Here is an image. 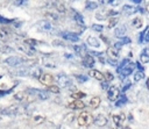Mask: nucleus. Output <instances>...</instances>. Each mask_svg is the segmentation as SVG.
Returning a JSON list of instances; mask_svg holds the SVG:
<instances>
[{
  "label": "nucleus",
  "mask_w": 149,
  "mask_h": 129,
  "mask_svg": "<svg viewBox=\"0 0 149 129\" xmlns=\"http://www.w3.org/2000/svg\"><path fill=\"white\" fill-rule=\"evenodd\" d=\"M1 78H2V76H0V79H1ZM13 91H14V87H10L9 89H1V88H0V98H3L5 95L12 93Z\"/></svg>",
  "instance_id": "obj_36"
},
{
  "label": "nucleus",
  "mask_w": 149,
  "mask_h": 129,
  "mask_svg": "<svg viewBox=\"0 0 149 129\" xmlns=\"http://www.w3.org/2000/svg\"><path fill=\"white\" fill-rule=\"evenodd\" d=\"M125 120H126V115H125L123 113L113 115V122H114V124H115L118 128L122 127V122H123Z\"/></svg>",
  "instance_id": "obj_15"
},
{
  "label": "nucleus",
  "mask_w": 149,
  "mask_h": 129,
  "mask_svg": "<svg viewBox=\"0 0 149 129\" xmlns=\"http://www.w3.org/2000/svg\"><path fill=\"white\" fill-rule=\"evenodd\" d=\"M118 24V19L116 17H111L108 22V28H114Z\"/></svg>",
  "instance_id": "obj_39"
},
{
  "label": "nucleus",
  "mask_w": 149,
  "mask_h": 129,
  "mask_svg": "<svg viewBox=\"0 0 149 129\" xmlns=\"http://www.w3.org/2000/svg\"><path fill=\"white\" fill-rule=\"evenodd\" d=\"M132 1H133L134 3H136V5H139V3H141L143 0H132Z\"/></svg>",
  "instance_id": "obj_58"
},
{
  "label": "nucleus",
  "mask_w": 149,
  "mask_h": 129,
  "mask_svg": "<svg viewBox=\"0 0 149 129\" xmlns=\"http://www.w3.org/2000/svg\"><path fill=\"white\" fill-rule=\"evenodd\" d=\"M74 78H76L77 81H79V83H86V81L88 80V77L85 76V74H76Z\"/></svg>",
  "instance_id": "obj_35"
},
{
  "label": "nucleus",
  "mask_w": 149,
  "mask_h": 129,
  "mask_svg": "<svg viewBox=\"0 0 149 129\" xmlns=\"http://www.w3.org/2000/svg\"><path fill=\"white\" fill-rule=\"evenodd\" d=\"M107 62L111 64V65H113V66H115V65H118V60L116 59H114V58H107Z\"/></svg>",
  "instance_id": "obj_50"
},
{
  "label": "nucleus",
  "mask_w": 149,
  "mask_h": 129,
  "mask_svg": "<svg viewBox=\"0 0 149 129\" xmlns=\"http://www.w3.org/2000/svg\"><path fill=\"white\" fill-rule=\"evenodd\" d=\"M42 69L38 66H34V67H28V76L33 77V78H40L42 76Z\"/></svg>",
  "instance_id": "obj_12"
},
{
  "label": "nucleus",
  "mask_w": 149,
  "mask_h": 129,
  "mask_svg": "<svg viewBox=\"0 0 149 129\" xmlns=\"http://www.w3.org/2000/svg\"><path fill=\"white\" fill-rule=\"evenodd\" d=\"M37 29L41 31V33H47V31H50L52 29V26H51V22L47 19V20H41L37 22L36 24Z\"/></svg>",
  "instance_id": "obj_9"
},
{
  "label": "nucleus",
  "mask_w": 149,
  "mask_h": 129,
  "mask_svg": "<svg viewBox=\"0 0 149 129\" xmlns=\"http://www.w3.org/2000/svg\"><path fill=\"white\" fill-rule=\"evenodd\" d=\"M72 13H73V19H74V22H77L79 26L81 27H85V21H84V17L80 13H78L77 10L72 9Z\"/></svg>",
  "instance_id": "obj_19"
},
{
  "label": "nucleus",
  "mask_w": 149,
  "mask_h": 129,
  "mask_svg": "<svg viewBox=\"0 0 149 129\" xmlns=\"http://www.w3.org/2000/svg\"><path fill=\"white\" fill-rule=\"evenodd\" d=\"M28 112V106L27 105H17V106H9L6 108L0 109V114L5 116H17V115H23L27 114Z\"/></svg>",
  "instance_id": "obj_1"
},
{
  "label": "nucleus",
  "mask_w": 149,
  "mask_h": 129,
  "mask_svg": "<svg viewBox=\"0 0 149 129\" xmlns=\"http://www.w3.org/2000/svg\"><path fill=\"white\" fill-rule=\"evenodd\" d=\"M132 24L136 28V29H139V28H141L142 26H143V22H142V19L141 17H135V19H133V21H132Z\"/></svg>",
  "instance_id": "obj_31"
},
{
  "label": "nucleus",
  "mask_w": 149,
  "mask_h": 129,
  "mask_svg": "<svg viewBox=\"0 0 149 129\" xmlns=\"http://www.w3.org/2000/svg\"><path fill=\"white\" fill-rule=\"evenodd\" d=\"M92 29L94 30V31H97V33H102V30H104V26H101V24H92Z\"/></svg>",
  "instance_id": "obj_40"
},
{
  "label": "nucleus",
  "mask_w": 149,
  "mask_h": 129,
  "mask_svg": "<svg viewBox=\"0 0 149 129\" xmlns=\"http://www.w3.org/2000/svg\"><path fill=\"white\" fill-rule=\"evenodd\" d=\"M146 86H147V88L149 89V78L147 79V81H146Z\"/></svg>",
  "instance_id": "obj_59"
},
{
  "label": "nucleus",
  "mask_w": 149,
  "mask_h": 129,
  "mask_svg": "<svg viewBox=\"0 0 149 129\" xmlns=\"http://www.w3.org/2000/svg\"><path fill=\"white\" fill-rule=\"evenodd\" d=\"M12 1L15 6H24L28 2V0H12Z\"/></svg>",
  "instance_id": "obj_45"
},
{
  "label": "nucleus",
  "mask_w": 149,
  "mask_h": 129,
  "mask_svg": "<svg viewBox=\"0 0 149 129\" xmlns=\"http://www.w3.org/2000/svg\"><path fill=\"white\" fill-rule=\"evenodd\" d=\"M100 98L99 96H93L91 100H90V106L94 109V108H97V107H99V105H100Z\"/></svg>",
  "instance_id": "obj_29"
},
{
  "label": "nucleus",
  "mask_w": 149,
  "mask_h": 129,
  "mask_svg": "<svg viewBox=\"0 0 149 129\" xmlns=\"http://www.w3.org/2000/svg\"><path fill=\"white\" fill-rule=\"evenodd\" d=\"M107 55H108L109 58H114V59H116L118 56H119V49H116V48L113 45V46H111V48L107 49Z\"/></svg>",
  "instance_id": "obj_23"
},
{
  "label": "nucleus",
  "mask_w": 149,
  "mask_h": 129,
  "mask_svg": "<svg viewBox=\"0 0 149 129\" xmlns=\"http://www.w3.org/2000/svg\"><path fill=\"white\" fill-rule=\"evenodd\" d=\"M61 36L65 40V41H70V42H78L79 41V35L78 34H74V33H71V31H65V33H61Z\"/></svg>",
  "instance_id": "obj_10"
},
{
  "label": "nucleus",
  "mask_w": 149,
  "mask_h": 129,
  "mask_svg": "<svg viewBox=\"0 0 149 129\" xmlns=\"http://www.w3.org/2000/svg\"><path fill=\"white\" fill-rule=\"evenodd\" d=\"M105 78H106V80L112 81V80L114 79V76H113L111 72H106V73H105Z\"/></svg>",
  "instance_id": "obj_48"
},
{
  "label": "nucleus",
  "mask_w": 149,
  "mask_h": 129,
  "mask_svg": "<svg viewBox=\"0 0 149 129\" xmlns=\"http://www.w3.org/2000/svg\"><path fill=\"white\" fill-rule=\"evenodd\" d=\"M45 17H47V19H50V20H52V21H57V20L59 19L57 13H51V12H47V13H45Z\"/></svg>",
  "instance_id": "obj_34"
},
{
  "label": "nucleus",
  "mask_w": 149,
  "mask_h": 129,
  "mask_svg": "<svg viewBox=\"0 0 149 129\" xmlns=\"http://www.w3.org/2000/svg\"><path fill=\"white\" fill-rule=\"evenodd\" d=\"M136 67H137L140 71H146V67H144L140 62H136Z\"/></svg>",
  "instance_id": "obj_52"
},
{
  "label": "nucleus",
  "mask_w": 149,
  "mask_h": 129,
  "mask_svg": "<svg viewBox=\"0 0 149 129\" xmlns=\"http://www.w3.org/2000/svg\"><path fill=\"white\" fill-rule=\"evenodd\" d=\"M72 49L74 50V52H76L77 55H81L83 51H86V46H85L84 44H83V45H73Z\"/></svg>",
  "instance_id": "obj_32"
},
{
  "label": "nucleus",
  "mask_w": 149,
  "mask_h": 129,
  "mask_svg": "<svg viewBox=\"0 0 149 129\" xmlns=\"http://www.w3.org/2000/svg\"><path fill=\"white\" fill-rule=\"evenodd\" d=\"M120 96V89L116 86H109L107 89V98L109 101H116Z\"/></svg>",
  "instance_id": "obj_8"
},
{
  "label": "nucleus",
  "mask_w": 149,
  "mask_h": 129,
  "mask_svg": "<svg viewBox=\"0 0 149 129\" xmlns=\"http://www.w3.org/2000/svg\"><path fill=\"white\" fill-rule=\"evenodd\" d=\"M40 79V81L43 84V85H51L52 83H54V80H55V78L50 74V73H42V76L38 78Z\"/></svg>",
  "instance_id": "obj_13"
},
{
  "label": "nucleus",
  "mask_w": 149,
  "mask_h": 129,
  "mask_svg": "<svg viewBox=\"0 0 149 129\" xmlns=\"http://www.w3.org/2000/svg\"><path fill=\"white\" fill-rule=\"evenodd\" d=\"M51 59H43V64L47 66V67H56V63H51L50 62Z\"/></svg>",
  "instance_id": "obj_42"
},
{
  "label": "nucleus",
  "mask_w": 149,
  "mask_h": 129,
  "mask_svg": "<svg viewBox=\"0 0 149 129\" xmlns=\"http://www.w3.org/2000/svg\"><path fill=\"white\" fill-rule=\"evenodd\" d=\"M73 120H74V115H73V113H69V114L65 115V122L71 123Z\"/></svg>",
  "instance_id": "obj_43"
},
{
  "label": "nucleus",
  "mask_w": 149,
  "mask_h": 129,
  "mask_svg": "<svg viewBox=\"0 0 149 129\" xmlns=\"http://www.w3.org/2000/svg\"><path fill=\"white\" fill-rule=\"evenodd\" d=\"M120 42H121V44L122 45H125V44H129L130 42H132V40L129 38V37H121V40H120Z\"/></svg>",
  "instance_id": "obj_46"
},
{
  "label": "nucleus",
  "mask_w": 149,
  "mask_h": 129,
  "mask_svg": "<svg viewBox=\"0 0 149 129\" xmlns=\"http://www.w3.org/2000/svg\"><path fill=\"white\" fill-rule=\"evenodd\" d=\"M26 42L27 43H29L30 45H33V46H35L36 44H38V42L36 41V40H33V38H28V40H26Z\"/></svg>",
  "instance_id": "obj_49"
},
{
  "label": "nucleus",
  "mask_w": 149,
  "mask_h": 129,
  "mask_svg": "<svg viewBox=\"0 0 149 129\" xmlns=\"http://www.w3.org/2000/svg\"><path fill=\"white\" fill-rule=\"evenodd\" d=\"M35 121H36V122H42V121H43V117H41V116L37 117V116H36V117H35Z\"/></svg>",
  "instance_id": "obj_56"
},
{
  "label": "nucleus",
  "mask_w": 149,
  "mask_h": 129,
  "mask_svg": "<svg viewBox=\"0 0 149 129\" xmlns=\"http://www.w3.org/2000/svg\"><path fill=\"white\" fill-rule=\"evenodd\" d=\"M56 81H57V85L59 87H62V88H70V87H72V79L68 74H65L63 72H61V73H58L56 76Z\"/></svg>",
  "instance_id": "obj_2"
},
{
  "label": "nucleus",
  "mask_w": 149,
  "mask_h": 129,
  "mask_svg": "<svg viewBox=\"0 0 149 129\" xmlns=\"http://www.w3.org/2000/svg\"><path fill=\"white\" fill-rule=\"evenodd\" d=\"M130 86H132V83H130L129 80H126V83H123V85H122L121 92H122V93H125L126 91H128V89L130 88Z\"/></svg>",
  "instance_id": "obj_38"
},
{
  "label": "nucleus",
  "mask_w": 149,
  "mask_h": 129,
  "mask_svg": "<svg viewBox=\"0 0 149 129\" xmlns=\"http://www.w3.org/2000/svg\"><path fill=\"white\" fill-rule=\"evenodd\" d=\"M14 51H15V50H14L12 46L0 44V52H1V53H13Z\"/></svg>",
  "instance_id": "obj_28"
},
{
  "label": "nucleus",
  "mask_w": 149,
  "mask_h": 129,
  "mask_svg": "<svg viewBox=\"0 0 149 129\" xmlns=\"http://www.w3.org/2000/svg\"><path fill=\"white\" fill-rule=\"evenodd\" d=\"M98 6H99V3H98V2L88 0V1L85 3V9H87V10H94V9H97V8H98Z\"/></svg>",
  "instance_id": "obj_26"
},
{
  "label": "nucleus",
  "mask_w": 149,
  "mask_h": 129,
  "mask_svg": "<svg viewBox=\"0 0 149 129\" xmlns=\"http://www.w3.org/2000/svg\"><path fill=\"white\" fill-rule=\"evenodd\" d=\"M94 64H95V59L93 58V56H92L91 53L84 56V58H83V65H84L85 67L91 69V67H93Z\"/></svg>",
  "instance_id": "obj_14"
},
{
  "label": "nucleus",
  "mask_w": 149,
  "mask_h": 129,
  "mask_svg": "<svg viewBox=\"0 0 149 129\" xmlns=\"http://www.w3.org/2000/svg\"><path fill=\"white\" fill-rule=\"evenodd\" d=\"M15 22H16L15 19H7V17H3L2 15H0V23H2V24H13ZM15 26H16V23H15Z\"/></svg>",
  "instance_id": "obj_30"
},
{
  "label": "nucleus",
  "mask_w": 149,
  "mask_h": 129,
  "mask_svg": "<svg viewBox=\"0 0 149 129\" xmlns=\"http://www.w3.org/2000/svg\"><path fill=\"white\" fill-rule=\"evenodd\" d=\"M107 123H108V120H107V117H106L105 115H102V114H98V115L94 117V120H93V124H94L95 127H105Z\"/></svg>",
  "instance_id": "obj_11"
},
{
  "label": "nucleus",
  "mask_w": 149,
  "mask_h": 129,
  "mask_svg": "<svg viewBox=\"0 0 149 129\" xmlns=\"http://www.w3.org/2000/svg\"><path fill=\"white\" fill-rule=\"evenodd\" d=\"M9 37H10V33L8 30H6V29L0 28V41H3V42L8 41Z\"/></svg>",
  "instance_id": "obj_25"
},
{
  "label": "nucleus",
  "mask_w": 149,
  "mask_h": 129,
  "mask_svg": "<svg viewBox=\"0 0 149 129\" xmlns=\"http://www.w3.org/2000/svg\"><path fill=\"white\" fill-rule=\"evenodd\" d=\"M129 62H130V60H129L128 58H125V59H122V60H121V63L116 65V72H119V71H120V70H121V69H122V67H123V66H125L127 63H129Z\"/></svg>",
  "instance_id": "obj_37"
},
{
  "label": "nucleus",
  "mask_w": 149,
  "mask_h": 129,
  "mask_svg": "<svg viewBox=\"0 0 149 129\" xmlns=\"http://www.w3.org/2000/svg\"><path fill=\"white\" fill-rule=\"evenodd\" d=\"M27 93L31 96H36L40 100H48L49 99V91L47 89H37V88H27Z\"/></svg>",
  "instance_id": "obj_4"
},
{
  "label": "nucleus",
  "mask_w": 149,
  "mask_h": 129,
  "mask_svg": "<svg viewBox=\"0 0 149 129\" xmlns=\"http://www.w3.org/2000/svg\"><path fill=\"white\" fill-rule=\"evenodd\" d=\"M3 62H5L7 65H9V66L16 67V66H19V65H22V64L27 63L28 60L24 59V58H22V57H19V56H10V57L6 58Z\"/></svg>",
  "instance_id": "obj_5"
},
{
  "label": "nucleus",
  "mask_w": 149,
  "mask_h": 129,
  "mask_svg": "<svg viewBox=\"0 0 149 129\" xmlns=\"http://www.w3.org/2000/svg\"><path fill=\"white\" fill-rule=\"evenodd\" d=\"M101 40H104V42H105L106 44H108V43H109V42H108V40H107L105 36H101Z\"/></svg>",
  "instance_id": "obj_57"
},
{
  "label": "nucleus",
  "mask_w": 149,
  "mask_h": 129,
  "mask_svg": "<svg viewBox=\"0 0 149 129\" xmlns=\"http://www.w3.org/2000/svg\"><path fill=\"white\" fill-rule=\"evenodd\" d=\"M14 98H15L16 100H19V101H22V100H23V93H22V92L16 93V94L14 95Z\"/></svg>",
  "instance_id": "obj_51"
},
{
  "label": "nucleus",
  "mask_w": 149,
  "mask_h": 129,
  "mask_svg": "<svg viewBox=\"0 0 149 129\" xmlns=\"http://www.w3.org/2000/svg\"><path fill=\"white\" fill-rule=\"evenodd\" d=\"M93 120H94V119H93L92 114L88 113V112H84V113L79 114V116H78V119H77L78 124H79L80 127H90V126L93 123Z\"/></svg>",
  "instance_id": "obj_3"
},
{
  "label": "nucleus",
  "mask_w": 149,
  "mask_h": 129,
  "mask_svg": "<svg viewBox=\"0 0 149 129\" xmlns=\"http://www.w3.org/2000/svg\"><path fill=\"white\" fill-rule=\"evenodd\" d=\"M144 78V71H136L134 73V81H140L141 79Z\"/></svg>",
  "instance_id": "obj_33"
},
{
  "label": "nucleus",
  "mask_w": 149,
  "mask_h": 129,
  "mask_svg": "<svg viewBox=\"0 0 149 129\" xmlns=\"http://www.w3.org/2000/svg\"><path fill=\"white\" fill-rule=\"evenodd\" d=\"M100 86H101V88H102V89H106V91H107V89L109 88V84H108V80H102Z\"/></svg>",
  "instance_id": "obj_47"
},
{
  "label": "nucleus",
  "mask_w": 149,
  "mask_h": 129,
  "mask_svg": "<svg viewBox=\"0 0 149 129\" xmlns=\"http://www.w3.org/2000/svg\"><path fill=\"white\" fill-rule=\"evenodd\" d=\"M0 120H1V116H0Z\"/></svg>",
  "instance_id": "obj_62"
},
{
  "label": "nucleus",
  "mask_w": 149,
  "mask_h": 129,
  "mask_svg": "<svg viewBox=\"0 0 149 129\" xmlns=\"http://www.w3.org/2000/svg\"><path fill=\"white\" fill-rule=\"evenodd\" d=\"M90 53L92 56H101L102 55V52H97V51H90Z\"/></svg>",
  "instance_id": "obj_55"
},
{
  "label": "nucleus",
  "mask_w": 149,
  "mask_h": 129,
  "mask_svg": "<svg viewBox=\"0 0 149 129\" xmlns=\"http://www.w3.org/2000/svg\"><path fill=\"white\" fill-rule=\"evenodd\" d=\"M140 62L143 63V64L149 63V48L148 46H146L141 51V53H140Z\"/></svg>",
  "instance_id": "obj_18"
},
{
  "label": "nucleus",
  "mask_w": 149,
  "mask_h": 129,
  "mask_svg": "<svg viewBox=\"0 0 149 129\" xmlns=\"http://www.w3.org/2000/svg\"><path fill=\"white\" fill-rule=\"evenodd\" d=\"M126 27L125 26H119V27H116L115 28V30H114V35L116 36V37H119V38H121V37H123L125 35H126Z\"/></svg>",
  "instance_id": "obj_22"
},
{
  "label": "nucleus",
  "mask_w": 149,
  "mask_h": 129,
  "mask_svg": "<svg viewBox=\"0 0 149 129\" xmlns=\"http://www.w3.org/2000/svg\"><path fill=\"white\" fill-rule=\"evenodd\" d=\"M45 89L49 91V92H51V93H55V94H58L61 92V88H59L58 85H47Z\"/></svg>",
  "instance_id": "obj_27"
},
{
  "label": "nucleus",
  "mask_w": 149,
  "mask_h": 129,
  "mask_svg": "<svg viewBox=\"0 0 149 129\" xmlns=\"http://www.w3.org/2000/svg\"><path fill=\"white\" fill-rule=\"evenodd\" d=\"M121 12H122L123 14L132 15V14H134V13H136V12H137V8H135L134 6H130V5H125V6L122 7Z\"/></svg>",
  "instance_id": "obj_20"
},
{
  "label": "nucleus",
  "mask_w": 149,
  "mask_h": 129,
  "mask_svg": "<svg viewBox=\"0 0 149 129\" xmlns=\"http://www.w3.org/2000/svg\"><path fill=\"white\" fill-rule=\"evenodd\" d=\"M85 96H86V94L83 93V92H74V93H72V98L73 99H81V98H85Z\"/></svg>",
  "instance_id": "obj_41"
},
{
  "label": "nucleus",
  "mask_w": 149,
  "mask_h": 129,
  "mask_svg": "<svg viewBox=\"0 0 149 129\" xmlns=\"http://www.w3.org/2000/svg\"><path fill=\"white\" fill-rule=\"evenodd\" d=\"M17 49L19 50H21L22 52H24L26 55H28V56H34L35 55V46H33V45H30L29 43H27L26 41L24 42H22V43H17Z\"/></svg>",
  "instance_id": "obj_7"
},
{
  "label": "nucleus",
  "mask_w": 149,
  "mask_h": 129,
  "mask_svg": "<svg viewBox=\"0 0 149 129\" xmlns=\"http://www.w3.org/2000/svg\"><path fill=\"white\" fill-rule=\"evenodd\" d=\"M135 66H136V63H133V62H129V63H127L118 73L120 74V77H122V78H127V77H129L133 72H134V70H135Z\"/></svg>",
  "instance_id": "obj_6"
},
{
  "label": "nucleus",
  "mask_w": 149,
  "mask_h": 129,
  "mask_svg": "<svg viewBox=\"0 0 149 129\" xmlns=\"http://www.w3.org/2000/svg\"><path fill=\"white\" fill-rule=\"evenodd\" d=\"M88 76L90 77H92V78H94V79H97V80H100V81H102V80H105L106 78H105V74L102 73V72H100V71H98V70H90V72H88Z\"/></svg>",
  "instance_id": "obj_16"
},
{
  "label": "nucleus",
  "mask_w": 149,
  "mask_h": 129,
  "mask_svg": "<svg viewBox=\"0 0 149 129\" xmlns=\"http://www.w3.org/2000/svg\"><path fill=\"white\" fill-rule=\"evenodd\" d=\"M108 3L112 6H116L119 3V0H108Z\"/></svg>",
  "instance_id": "obj_53"
},
{
  "label": "nucleus",
  "mask_w": 149,
  "mask_h": 129,
  "mask_svg": "<svg viewBox=\"0 0 149 129\" xmlns=\"http://www.w3.org/2000/svg\"><path fill=\"white\" fill-rule=\"evenodd\" d=\"M146 12H148V13H149V3L146 6Z\"/></svg>",
  "instance_id": "obj_61"
},
{
  "label": "nucleus",
  "mask_w": 149,
  "mask_h": 129,
  "mask_svg": "<svg viewBox=\"0 0 149 129\" xmlns=\"http://www.w3.org/2000/svg\"><path fill=\"white\" fill-rule=\"evenodd\" d=\"M69 107L76 110V109H84V108L86 107V105H85V102H83L81 100L76 99L74 101H72V102L69 103Z\"/></svg>",
  "instance_id": "obj_17"
},
{
  "label": "nucleus",
  "mask_w": 149,
  "mask_h": 129,
  "mask_svg": "<svg viewBox=\"0 0 149 129\" xmlns=\"http://www.w3.org/2000/svg\"><path fill=\"white\" fill-rule=\"evenodd\" d=\"M148 29H149V27H147L146 30H143V31L140 33V36H139V43H143V41H144V35H146V33H147Z\"/></svg>",
  "instance_id": "obj_44"
},
{
  "label": "nucleus",
  "mask_w": 149,
  "mask_h": 129,
  "mask_svg": "<svg viewBox=\"0 0 149 129\" xmlns=\"http://www.w3.org/2000/svg\"><path fill=\"white\" fill-rule=\"evenodd\" d=\"M127 102H128L127 96H126L125 94H122V95H120L119 99L115 101V107H122V106H125Z\"/></svg>",
  "instance_id": "obj_24"
},
{
  "label": "nucleus",
  "mask_w": 149,
  "mask_h": 129,
  "mask_svg": "<svg viewBox=\"0 0 149 129\" xmlns=\"http://www.w3.org/2000/svg\"><path fill=\"white\" fill-rule=\"evenodd\" d=\"M98 2H99V5H104V3H105L104 0H98Z\"/></svg>",
  "instance_id": "obj_60"
},
{
  "label": "nucleus",
  "mask_w": 149,
  "mask_h": 129,
  "mask_svg": "<svg viewBox=\"0 0 149 129\" xmlns=\"http://www.w3.org/2000/svg\"><path fill=\"white\" fill-rule=\"evenodd\" d=\"M86 42H87V44H88L90 46H93V48H99V46H100V42H99V40H98L97 37L88 36L87 40H86Z\"/></svg>",
  "instance_id": "obj_21"
},
{
  "label": "nucleus",
  "mask_w": 149,
  "mask_h": 129,
  "mask_svg": "<svg viewBox=\"0 0 149 129\" xmlns=\"http://www.w3.org/2000/svg\"><path fill=\"white\" fill-rule=\"evenodd\" d=\"M144 42L149 43V29L147 30V33H146V35H144Z\"/></svg>",
  "instance_id": "obj_54"
}]
</instances>
